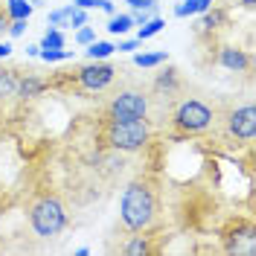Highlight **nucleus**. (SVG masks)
I'll use <instances>...</instances> for the list:
<instances>
[{
  "mask_svg": "<svg viewBox=\"0 0 256 256\" xmlns=\"http://www.w3.org/2000/svg\"><path fill=\"white\" fill-rule=\"evenodd\" d=\"M160 212V198L158 190L137 178L131 180L122 192V201H120V222H122V230L126 233H134V230H152V224L158 222Z\"/></svg>",
  "mask_w": 256,
  "mask_h": 256,
  "instance_id": "1",
  "label": "nucleus"
},
{
  "mask_svg": "<svg viewBox=\"0 0 256 256\" xmlns=\"http://www.w3.org/2000/svg\"><path fill=\"white\" fill-rule=\"evenodd\" d=\"M116 67L108 64L105 58L102 62H90L88 64H79L67 73H56L52 79H47V88L50 90H62V94H102L108 90L116 79Z\"/></svg>",
  "mask_w": 256,
  "mask_h": 256,
  "instance_id": "2",
  "label": "nucleus"
},
{
  "mask_svg": "<svg viewBox=\"0 0 256 256\" xmlns=\"http://www.w3.org/2000/svg\"><path fill=\"white\" fill-rule=\"evenodd\" d=\"M70 224V212L56 192H41L30 204V227L41 239H58Z\"/></svg>",
  "mask_w": 256,
  "mask_h": 256,
  "instance_id": "3",
  "label": "nucleus"
},
{
  "mask_svg": "<svg viewBox=\"0 0 256 256\" xmlns=\"http://www.w3.org/2000/svg\"><path fill=\"white\" fill-rule=\"evenodd\" d=\"M105 122V146L111 152H122V154H134L143 152L152 143V126L148 120H102Z\"/></svg>",
  "mask_w": 256,
  "mask_h": 256,
  "instance_id": "4",
  "label": "nucleus"
},
{
  "mask_svg": "<svg viewBox=\"0 0 256 256\" xmlns=\"http://www.w3.org/2000/svg\"><path fill=\"white\" fill-rule=\"evenodd\" d=\"M172 126L184 137H198L216 126V111L204 99H180L172 111Z\"/></svg>",
  "mask_w": 256,
  "mask_h": 256,
  "instance_id": "5",
  "label": "nucleus"
},
{
  "mask_svg": "<svg viewBox=\"0 0 256 256\" xmlns=\"http://www.w3.org/2000/svg\"><path fill=\"white\" fill-rule=\"evenodd\" d=\"M152 111V96L143 88H122L111 96V102L105 105V120H148Z\"/></svg>",
  "mask_w": 256,
  "mask_h": 256,
  "instance_id": "6",
  "label": "nucleus"
},
{
  "mask_svg": "<svg viewBox=\"0 0 256 256\" xmlns=\"http://www.w3.org/2000/svg\"><path fill=\"white\" fill-rule=\"evenodd\" d=\"M227 131L233 140L239 143H254L256 137V108L248 102V105H236L233 111L227 114Z\"/></svg>",
  "mask_w": 256,
  "mask_h": 256,
  "instance_id": "7",
  "label": "nucleus"
},
{
  "mask_svg": "<svg viewBox=\"0 0 256 256\" xmlns=\"http://www.w3.org/2000/svg\"><path fill=\"white\" fill-rule=\"evenodd\" d=\"M216 64L230 70V73H250L254 70V56L242 47H233V44H224L218 47V56H216Z\"/></svg>",
  "mask_w": 256,
  "mask_h": 256,
  "instance_id": "8",
  "label": "nucleus"
},
{
  "mask_svg": "<svg viewBox=\"0 0 256 256\" xmlns=\"http://www.w3.org/2000/svg\"><path fill=\"white\" fill-rule=\"evenodd\" d=\"M180 90H184V76H180L178 67L160 70L158 76H154V82H152V94L160 96V99H175Z\"/></svg>",
  "mask_w": 256,
  "mask_h": 256,
  "instance_id": "9",
  "label": "nucleus"
},
{
  "mask_svg": "<svg viewBox=\"0 0 256 256\" xmlns=\"http://www.w3.org/2000/svg\"><path fill=\"white\" fill-rule=\"evenodd\" d=\"M47 90V79H41V76H35L32 70L26 73H20V79H18V96L20 102H35V99H41Z\"/></svg>",
  "mask_w": 256,
  "mask_h": 256,
  "instance_id": "10",
  "label": "nucleus"
},
{
  "mask_svg": "<svg viewBox=\"0 0 256 256\" xmlns=\"http://www.w3.org/2000/svg\"><path fill=\"white\" fill-rule=\"evenodd\" d=\"M154 236L148 233V230H134V233H128V242L126 244H120V250L128 256H146V254H158L160 248L154 244Z\"/></svg>",
  "mask_w": 256,
  "mask_h": 256,
  "instance_id": "11",
  "label": "nucleus"
},
{
  "mask_svg": "<svg viewBox=\"0 0 256 256\" xmlns=\"http://www.w3.org/2000/svg\"><path fill=\"white\" fill-rule=\"evenodd\" d=\"M18 79H20V70L18 67H3L0 64V105L3 102H12L18 96Z\"/></svg>",
  "mask_w": 256,
  "mask_h": 256,
  "instance_id": "12",
  "label": "nucleus"
},
{
  "mask_svg": "<svg viewBox=\"0 0 256 256\" xmlns=\"http://www.w3.org/2000/svg\"><path fill=\"white\" fill-rule=\"evenodd\" d=\"M227 20H230V9H212V12H204V20L198 24V30L201 32H207V35H212V32H218V30H224L227 26Z\"/></svg>",
  "mask_w": 256,
  "mask_h": 256,
  "instance_id": "13",
  "label": "nucleus"
},
{
  "mask_svg": "<svg viewBox=\"0 0 256 256\" xmlns=\"http://www.w3.org/2000/svg\"><path fill=\"white\" fill-rule=\"evenodd\" d=\"M169 62V52L166 50H160V52H137L134 56V64L140 67V70H154V67H160V64Z\"/></svg>",
  "mask_w": 256,
  "mask_h": 256,
  "instance_id": "14",
  "label": "nucleus"
},
{
  "mask_svg": "<svg viewBox=\"0 0 256 256\" xmlns=\"http://www.w3.org/2000/svg\"><path fill=\"white\" fill-rule=\"evenodd\" d=\"M32 12H35V6L30 0H6V15L12 20H30Z\"/></svg>",
  "mask_w": 256,
  "mask_h": 256,
  "instance_id": "15",
  "label": "nucleus"
},
{
  "mask_svg": "<svg viewBox=\"0 0 256 256\" xmlns=\"http://www.w3.org/2000/svg\"><path fill=\"white\" fill-rule=\"evenodd\" d=\"M210 6V0H184L180 6H175V18H186V15H204Z\"/></svg>",
  "mask_w": 256,
  "mask_h": 256,
  "instance_id": "16",
  "label": "nucleus"
},
{
  "mask_svg": "<svg viewBox=\"0 0 256 256\" xmlns=\"http://www.w3.org/2000/svg\"><path fill=\"white\" fill-rule=\"evenodd\" d=\"M88 58H94V62H102V58H111L116 47H114L111 41H94V44H88Z\"/></svg>",
  "mask_w": 256,
  "mask_h": 256,
  "instance_id": "17",
  "label": "nucleus"
},
{
  "mask_svg": "<svg viewBox=\"0 0 256 256\" xmlns=\"http://www.w3.org/2000/svg\"><path fill=\"white\" fill-rule=\"evenodd\" d=\"M64 44H67V38H64V32L56 30V26H50V30L44 32V38H41V50H64Z\"/></svg>",
  "mask_w": 256,
  "mask_h": 256,
  "instance_id": "18",
  "label": "nucleus"
},
{
  "mask_svg": "<svg viewBox=\"0 0 256 256\" xmlns=\"http://www.w3.org/2000/svg\"><path fill=\"white\" fill-rule=\"evenodd\" d=\"M166 30V20L163 18H152V20H146L143 26H140V32H137V41H148V38H154L158 32H163Z\"/></svg>",
  "mask_w": 256,
  "mask_h": 256,
  "instance_id": "19",
  "label": "nucleus"
},
{
  "mask_svg": "<svg viewBox=\"0 0 256 256\" xmlns=\"http://www.w3.org/2000/svg\"><path fill=\"white\" fill-rule=\"evenodd\" d=\"M131 26H134L131 15H116V12H114L111 20H108V32H111V35H126V32H131Z\"/></svg>",
  "mask_w": 256,
  "mask_h": 256,
  "instance_id": "20",
  "label": "nucleus"
},
{
  "mask_svg": "<svg viewBox=\"0 0 256 256\" xmlns=\"http://www.w3.org/2000/svg\"><path fill=\"white\" fill-rule=\"evenodd\" d=\"M73 9H76V3H70V6H64V9H56V12H50V26H56V30L70 26V15H73Z\"/></svg>",
  "mask_w": 256,
  "mask_h": 256,
  "instance_id": "21",
  "label": "nucleus"
},
{
  "mask_svg": "<svg viewBox=\"0 0 256 256\" xmlns=\"http://www.w3.org/2000/svg\"><path fill=\"white\" fill-rule=\"evenodd\" d=\"M38 58H44L47 64H58V62H70L73 52H70V50H41Z\"/></svg>",
  "mask_w": 256,
  "mask_h": 256,
  "instance_id": "22",
  "label": "nucleus"
},
{
  "mask_svg": "<svg viewBox=\"0 0 256 256\" xmlns=\"http://www.w3.org/2000/svg\"><path fill=\"white\" fill-rule=\"evenodd\" d=\"M94 41H96V30L94 26L84 24V26L76 30V44H79V47H88V44H94Z\"/></svg>",
  "mask_w": 256,
  "mask_h": 256,
  "instance_id": "23",
  "label": "nucleus"
},
{
  "mask_svg": "<svg viewBox=\"0 0 256 256\" xmlns=\"http://www.w3.org/2000/svg\"><path fill=\"white\" fill-rule=\"evenodd\" d=\"M88 24V9H73V15H70V30H79V26H84Z\"/></svg>",
  "mask_w": 256,
  "mask_h": 256,
  "instance_id": "24",
  "label": "nucleus"
},
{
  "mask_svg": "<svg viewBox=\"0 0 256 256\" xmlns=\"http://www.w3.org/2000/svg\"><path fill=\"white\" fill-rule=\"evenodd\" d=\"M26 24H30V20H12V24H9V32H6V35H9V38H20L24 32L30 30Z\"/></svg>",
  "mask_w": 256,
  "mask_h": 256,
  "instance_id": "25",
  "label": "nucleus"
},
{
  "mask_svg": "<svg viewBox=\"0 0 256 256\" xmlns=\"http://www.w3.org/2000/svg\"><path fill=\"white\" fill-rule=\"evenodd\" d=\"M131 9H158V0H126Z\"/></svg>",
  "mask_w": 256,
  "mask_h": 256,
  "instance_id": "26",
  "label": "nucleus"
},
{
  "mask_svg": "<svg viewBox=\"0 0 256 256\" xmlns=\"http://www.w3.org/2000/svg\"><path fill=\"white\" fill-rule=\"evenodd\" d=\"M140 44H143V41H120V44H114V47L120 50V52H134Z\"/></svg>",
  "mask_w": 256,
  "mask_h": 256,
  "instance_id": "27",
  "label": "nucleus"
},
{
  "mask_svg": "<svg viewBox=\"0 0 256 256\" xmlns=\"http://www.w3.org/2000/svg\"><path fill=\"white\" fill-rule=\"evenodd\" d=\"M9 24H12V18L6 15V9H0V38L9 32Z\"/></svg>",
  "mask_w": 256,
  "mask_h": 256,
  "instance_id": "28",
  "label": "nucleus"
},
{
  "mask_svg": "<svg viewBox=\"0 0 256 256\" xmlns=\"http://www.w3.org/2000/svg\"><path fill=\"white\" fill-rule=\"evenodd\" d=\"M9 56H12V44L0 38V58H9Z\"/></svg>",
  "mask_w": 256,
  "mask_h": 256,
  "instance_id": "29",
  "label": "nucleus"
},
{
  "mask_svg": "<svg viewBox=\"0 0 256 256\" xmlns=\"http://www.w3.org/2000/svg\"><path fill=\"white\" fill-rule=\"evenodd\" d=\"M38 52H41V47H26V56H32V58H38Z\"/></svg>",
  "mask_w": 256,
  "mask_h": 256,
  "instance_id": "30",
  "label": "nucleus"
},
{
  "mask_svg": "<svg viewBox=\"0 0 256 256\" xmlns=\"http://www.w3.org/2000/svg\"><path fill=\"white\" fill-rule=\"evenodd\" d=\"M242 6H244V9H248V12H250V9H254L256 3H254V0H242Z\"/></svg>",
  "mask_w": 256,
  "mask_h": 256,
  "instance_id": "31",
  "label": "nucleus"
},
{
  "mask_svg": "<svg viewBox=\"0 0 256 256\" xmlns=\"http://www.w3.org/2000/svg\"><path fill=\"white\" fill-rule=\"evenodd\" d=\"M0 9H3V3H0Z\"/></svg>",
  "mask_w": 256,
  "mask_h": 256,
  "instance_id": "32",
  "label": "nucleus"
},
{
  "mask_svg": "<svg viewBox=\"0 0 256 256\" xmlns=\"http://www.w3.org/2000/svg\"><path fill=\"white\" fill-rule=\"evenodd\" d=\"M210 3H212V0H210Z\"/></svg>",
  "mask_w": 256,
  "mask_h": 256,
  "instance_id": "33",
  "label": "nucleus"
}]
</instances>
